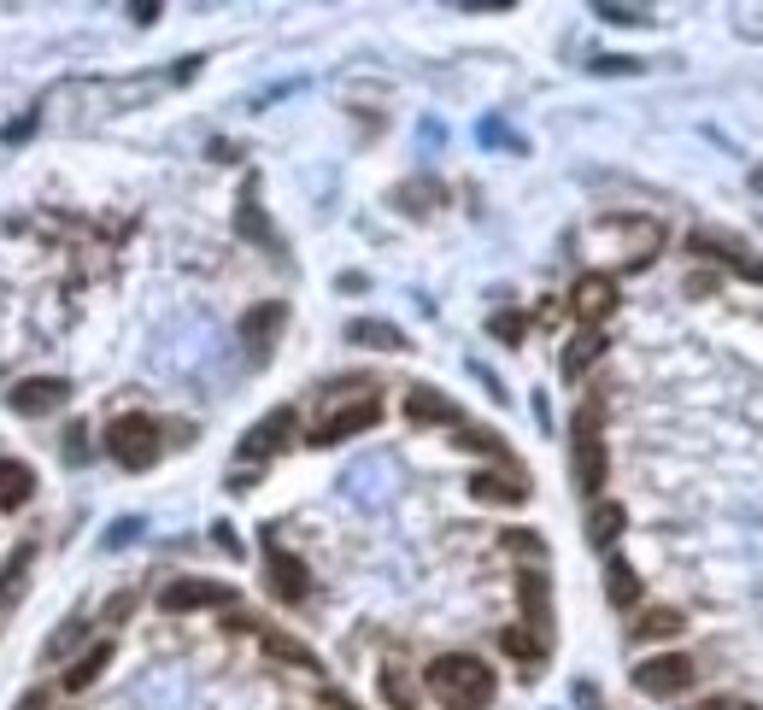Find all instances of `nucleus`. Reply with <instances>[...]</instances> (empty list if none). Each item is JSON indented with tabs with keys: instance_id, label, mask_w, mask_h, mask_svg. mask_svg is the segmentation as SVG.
Segmentation results:
<instances>
[{
	"instance_id": "1",
	"label": "nucleus",
	"mask_w": 763,
	"mask_h": 710,
	"mask_svg": "<svg viewBox=\"0 0 763 710\" xmlns=\"http://www.w3.org/2000/svg\"><path fill=\"white\" fill-rule=\"evenodd\" d=\"M423 687L435 693L441 710H488L493 693H500V687H493V670L470 652H441L423 670Z\"/></svg>"
},
{
	"instance_id": "2",
	"label": "nucleus",
	"mask_w": 763,
	"mask_h": 710,
	"mask_svg": "<svg viewBox=\"0 0 763 710\" xmlns=\"http://www.w3.org/2000/svg\"><path fill=\"white\" fill-rule=\"evenodd\" d=\"M159 434H164L159 417H148V411H123V417H112V423H107V452L118 458V470H153L159 452H164Z\"/></svg>"
},
{
	"instance_id": "3",
	"label": "nucleus",
	"mask_w": 763,
	"mask_h": 710,
	"mask_svg": "<svg viewBox=\"0 0 763 710\" xmlns=\"http://www.w3.org/2000/svg\"><path fill=\"white\" fill-rule=\"evenodd\" d=\"M570 470H575V488H582L588 499L605 493V441H600V406H582L575 411V441H570Z\"/></svg>"
},
{
	"instance_id": "4",
	"label": "nucleus",
	"mask_w": 763,
	"mask_h": 710,
	"mask_svg": "<svg viewBox=\"0 0 763 710\" xmlns=\"http://www.w3.org/2000/svg\"><path fill=\"white\" fill-rule=\"evenodd\" d=\"M377 423H382V400H377V393H359V400H347V406H335L329 417H318L312 447H341V441H353V434L377 429Z\"/></svg>"
},
{
	"instance_id": "5",
	"label": "nucleus",
	"mask_w": 763,
	"mask_h": 710,
	"mask_svg": "<svg viewBox=\"0 0 763 710\" xmlns=\"http://www.w3.org/2000/svg\"><path fill=\"white\" fill-rule=\"evenodd\" d=\"M212 604H235L230 581H205V576H177L159 588V611L171 617H189V611H212Z\"/></svg>"
},
{
	"instance_id": "6",
	"label": "nucleus",
	"mask_w": 763,
	"mask_h": 710,
	"mask_svg": "<svg viewBox=\"0 0 763 710\" xmlns=\"http://www.w3.org/2000/svg\"><path fill=\"white\" fill-rule=\"evenodd\" d=\"M264 570H271V593L282 604H305V593H312V570L277 547V529H264Z\"/></svg>"
},
{
	"instance_id": "7",
	"label": "nucleus",
	"mask_w": 763,
	"mask_h": 710,
	"mask_svg": "<svg viewBox=\"0 0 763 710\" xmlns=\"http://www.w3.org/2000/svg\"><path fill=\"white\" fill-rule=\"evenodd\" d=\"M693 253L699 259H716V264H729V270H740L746 282H763V259L752 253V247H740L734 236H716V229H693Z\"/></svg>"
},
{
	"instance_id": "8",
	"label": "nucleus",
	"mask_w": 763,
	"mask_h": 710,
	"mask_svg": "<svg viewBox=\"0 0 763 710\" xmlns=\"http://www.w3.org/2000/svg\"><path fill=\"white\" fill-rule=\"evenodd\" d=\"M687 681H693V663H687L682 652L634 663V687H641V693H652V699H675V693H687Z\"/></svg>"
},
{
	"instance_id": "9",
	"label": "nucleus",
	"mask_w": 763,
	"mask_h": 710,
	"mask_svg": "<svg viewBox=\"0 0 763 710\" xmlns=\"http://www.w3.org/2000/svg\"><path fill=\"white\" fill-rule=\"evenodd\" d=\"M71 400V382L66 376H24L12 393H7V406L18 411V417H41V411H59Z\"/></svg>"
},
{
	"instance_id": "10",
	"label": "nucleus",
	"mask_w": 763,
	"mask_h": 710,
	"mask_svg": "<svg viewBox=\"0 0 763 710\" xmlns=\"http://www.w3.org/2000/svg\"><path fill=\"white\" fill-rule=\"evenodd\" d=\"M570 306H575V318L582 323H600V318H611V306H616V282L593 270V277H582L570 288Z\"/></svg>"
},
{
	"instance_id": "11",
	"label": "nucleus",
	"mask_w": 763,
	"mask_h": 710,
	"mask_svg": "<svg viewBox=\"0 0 763 710\" xmlns=\"http://www.w3.org/2000/svg\"><path fill=\"white\" fill-rule=\"evenodd\" d=\"M288 323V306L282 300H264V306H253L241 318V341L253 347V359H264V352H271V341H277V329Z\"/></svg>"
},
{
	"instance_id": "12",
	"label": "nucleus",
	"mask_w": 763,
	"mask_h": 710,
	"mask_svg": "<svg viewBox=\"0 0 763 710\" xmlns=\"http://www.w3.org/2000/svg\"><path fill=\"white\" fill-rule=\"evenodd\" d=\"M605 229L623 236V259H629V264H646V259L657 253V241H664V229H657L652 218H611Z\"/></svg>"
},
{
	"instance_id": "13",
	"label": "nucleus",
	"mask_w": 763,
	"mask_h": 710,
	"mask_svg": "<svg viewBox=\"0 0 763 710\" xmlns=\"http://www.w3.org/2000/svg\"><path fill=\"white\" fill-rule=\"evenodd\" d=\"M288 429H294V411H271V417H264V423H253V429H247V441H241V458H271L282 441H288Z\"/></svg>"
},
{
	"instance_id": "14",
	"label": "nucleus",
	"mask_w": 763,
	"mask_h": 710,
	"mask_svg": "<svg viewBox=\"0 0 763 710\" xmlns=\"http://www.w3.org/2000/svg\"><path fill=\"white\" fill-rule=\"evenodd\" d=\"M470 493H476L482 506H523V499H529L523 476H500V470H476V476H470Z\"/></svg>"
},
{
	"instance_id": "15",
	"label": "nucleus",
	"mask_w": 763,
	"mask_h": 710,
	"mask_svg": "<svg viewBox=\"0 0 763 710\" xmlns=\"http://www.w3.org/2000/svg\"><path fill=\"white\" fill-rule=\"evenodd\" d=\"M107 663H112V640H94L89 652H82V658L71 663V670L59 676V687H66V693H89V687H94L100 676H107Z\"/></svg>"
},
{
	"instance_id": "16",
	"label": "nucleus",
	"mask_w": 763,
	"mask_h": 710,
	"mask_svg": "<svg viewBox=\"0 0 763 710\" xmlns=\"http://www.w3.org/2000/svg\"><path fill=\"white\" fill-rule=\"evenodd\" d=\"M405 417L418 429H429V423H459V406L446 400V393H435V388H411L405 393Z\"/></svg>"
},
{
	"instance_id": "17",
	"label": "nucleus",
	"mask_w": 763,
	"mask_h": 710,
	"mask_svg": "<svg viewBox=\"0 0 763 710\" xmlns=\"http://www.w3.org/2000/svg\"><path fill=\"white\" fill-rule=\"evenodd\" d=\"M347 341H353V347H377V352H405L411 347L405 329L382 323V318H353V323H347Z\"/></svg>"
},
{
	"instance_id": "18",
	"label": "nucleus",
	"mask_w": 763,
	"mask_h": 710,
	"mask_svg": "<svg viewBox=\"0 0 763 710\" xmlns=\"http://www.w3.org/2000/svg\"><path fill=\"white\" fill-rule=\"evenodd\" d=\"M259 646H264V652H271L277 663H294V670H305V676H318V658L312 652H305V646L294 640V634H282V629H264V622H259Z\"/></svg>"
},
{
	"instance_id": "19",
	"label": "nucleus",
	"mask_w": 763,
	"mask_h": 710,
	"mask_svg": "<svg viewBox=\"0 0 763 710\" xmlns=\"http://www.w3.org/2000/svg\"><path fill=\"white\" fill-rule=\"evenodd\" d=\"M30 558H36V547H18L7 563H0V622L12 617L18 593H24V581H30Z\"/></svg>"
},
{
	"instance_id": "20",
	"label": "nucleus",
	"mask_w": 763,
	"mask_h": 710,
	"mask_svg": "<svg viewBox=\"0 0 763 710\" xmlns=\"http://www.w3.org/2000/svg\"><path fill=\"white\" fill-rule=\"evenodd\" d=\"M30 493H36V470L18 464V458H0V511L24 506Z\"/></svg>"
},
{
	"instance_id": "21",
	"label": "nucleus",
	"mask_w": 763,
	"mask_h": 710,
	"mask_svg": "<svg viewBox=\"0 0 763 710\" xmlns=\"http://www.w3.org/2000/svg\"><path fill=\"white\" fill-rule=\"evenodd\" d=\"M623 506L616 499H593V511H588V540L593 547H616V534H623Z\"/></svg>"
},
{
	"instance_id": "22",
	"label": "nucleus",
	"mask_w": 763,
	"mask_h": 710,
	"mask_svg": "<svg viewBox=\"0 0 763 710\" xmlns=\"http://www.w3.org/2000/svg\"><path fill=\"white\" fill-rule=\"evenodd\" d=\"M605 593H611V604H641V576H634V563L629 558H611L605 563Z\"/></svg>"
},
{
	"instance_id": "23",
	"label": "nucleus",
	"mask_w": 763,
	"mask_h": 710,
	"mask_svg": "<svg viewBox=\"0 0 763 710\" xmlns=\"http://www.w3.org/2000/svg\"><path fill=\"white\" fill-rule=\"evenodd\" d=\"M600 352H605V336L600 329H582V336L570 341V352H564V382H582V370L600 359Z\"/></svg>"
},
{
	"instance_id": "24",
	"label": "nucleus",
	"mask_w": 763,
	"mask_h": 710,
	"mask_svg": "<svg viewBox=\"0 0 763 710\" xmlns=\"http://www.w3.org/2000/svg\"><path fill=\"white\" fill-rule=\"evenodd\" d=\"M634 640H670V634H682V611H670V604H652V611L634 617Z\"/></svg>"
},
{
	"instance_id": "25",
	"label": "nucleus",
	"mask_w": 763,
	"mask_h": 710,
	"mask_svg": "<svg viewBox=\"0 0 763 710\" xmlns=\"http://www.w3.org/2000/svg\"><path fill=\"white\" fill-rule=\"evenodd\" d=\"M518 593H523V611L534 617V634L546 640V576L541 570H523L518 576Z\"/></svg>"
},
{
	"instance_id": "26",
	"label": "nucleus",
	"mask_w": 763,
	"mask_h": 710,
	"mask_svg": "<svg viewBox=\"0 0 763 710\" xmlns=\"http://www.w3.org/2000/svg\"><path fill=\"white\" fill-rule=\"evenodd\" d=\"M500 652H505V658H518V663H541L546 640H541V634H529V629H500Z\"/></svg>"
},
{
	"instance_id": "27",
	"label": "nucleus",
	"mask_w": 763,
	"mask_h": 710,
	"mask_svg": "<svg viewBox=\"0 0 763 710\" xmlns=\"http://www.w3.org/2000/svg\"><path fill=\"white\" fill-rule=\"evenodd\" d=\"M382 699L394 710H418V687H411V676L400 670V663H388L382 670Z\"/></svg>"
},
{
	"instance_id": "28",
	"label": "nucleus",
	"mask_w": 763,
	"mask_h": 710,
	"mask_svg": "<svg viewBox=\"0 0 763 710\" xmlns=\"http://www.w3.org/2000/svg\"><path fill=\"white\" fill-rule=\"evenodd\" d=\"M82 640H89V622H77V617H71V622H59V634L48 640V658H66L71 646H82Z\"/></svg>"
},
{
	"instance_id": "29",
	"label": "nucleus",
	"mask_w": 763,
	"mask_h": 710,
	"mask_svg": "<svg viewBox=\"0 0 763 710\" xmlns=\"http://www.w3.org/2000/svg\"><path fill=\"white\" fill-rule=\"evenodd\" d=\"M600 18H605V24L634 30V24H652V7H600Z\"/></svg>"
},
{
	"instance_id": "30",
	"label": "nucleus",
	"mask_w": 763,
	"mask_h": 710,
	"mask_svg": "<svg viewBox=\"0 0 763 710\" xmlns=\"http://www.w3.org/2000/svg\"><path fill=\"white\" fill-rule=\"evenodd\" d=\"M241 236H259V241H271V229H264V218L253 212V188L241 194ZM277 247V241H271Z\"/></svg>"
},
{
	"instance_id": "31",
	"label": "nucleus",
	"mask_w": 763,
	"mask_h": 710,
	"mask_svg": "<svg viewBox=\"0 0 763 710\" xmlns=\"http://www.w3.org/2000/svg\"><path fill=\"white\" fill-rule=\"evenodd\" d=\"M459 447H470V452H493V458H505V447H500V434H488V429H464V434H459Z\"/></svg>"
},
{
	"instance_id": "32",
	"label": "nucleus",
	"mask_w": 763,
	"mask_h": 710,
	"mask_svg": "<svg viewBox=\"0 0 763 710\" xmlns=\"http://www.w3.org/2000/svg\"><path fill=\"white\" fill-rule=\"evenodd\" d=\"M505 547H511V552H523V558H541V552H546L529 529H511V534H505Z\"/></svg>"
},
{
	"instance_id": "33",
	"label": "nucleus",
	"mask_w": 763,
	"mask_h": 710,
	"mask_svg": "<svg viewBox=\"0 0 763 710\" xmlns=\"http://www.w3.org/2000/svg\"><path fill=\"white\" fill-rule=\"evenodd\" d=\"M493 336H500V341H523V318H518V311H500V318H493Z\"/></svg>"
},
{
	"instance_id": "34",
	"label": "nucleus",
	"mask_w": 763,
	"mask_h": 710,
	"mask_svg": "<svg viewBox=\"0 0 763 710\" xmlns=\"http://www.w3.org/2000/svg\"><path fill=\"white\" fill-rule=\"evenodd\" d=\"M593 71H611V77H623V71H641V59H623V53H611V59H593Z\"/></svg>"
},
{
	"instance_id": "35",
	"label": "nucleus",
	"mask_w": 763,
	"mask_h": 710,
	"mask_svg": "<svg viewBox=\"0 0 763 710\" xmlns=\"http://www.w3.org/2000/svg\"><path fill=\"white\" fill-rule=\"evenodd\" d=\"M130 611H135V593H112V599H107V622H123Z\"/></svg>"
},
{
	"instance_id": "36",
	"label": "nucleus",
	"mask_w": 763,
	"mask_h": 710,
	"mask_svg": "<svg viewBox=\"0 0 763 710\" xmlns=\"http://www.w3.org/2000/svg\"><path fill=\"white\" fill-rule=\"evenodd\" d=\"M705 710H757L752 699H734V693H716V699H705Z\"/></svg>"
},
{
	"instance_id": "37",
	"label": "nucleus",
	"mask_w": 763,
	"mask_h": 710,
	"mask_svg": "<svg viewBox=\"0 0 763 710\" xmlns=\"http://www.w3.org/2000/svg\"><path fill=\"white\" fill-rule=\"evenodd\" d=\"M66 458H71V464H82V458H89V447H82V429L71 423V434H66Z\"/></svg>"
},
{
	"instance_id": "38",
	"label": "nucleus",
	"mask_w": 763,
	"mask_h": 710,
	"mask_svg": "<svg viewBox=\"0 0 763 710\" xmlns=\"http://www.w3.org/2000/svg\"><path fill=\"white\" fill-rule=\"evenodd\" d=\"M12 710H59V704H53V693H24Z\"/></svg>"
},
{
	"instance_id": "39",
	"label": "nucleus",
	"mask_w": 763,
	"mask_h": 710,
	"mask_svg": "<svg viewBox=\"0 0 763 710\" xmlns=\"http://www.w3.org/2000/svg\"><path fill=\"white\" fill-rule=\"evenodd\" d=\"M212 534H218V547H223V552H241V540H235V529H230V523H218Z\"/></svg>"
}]
</instances>
